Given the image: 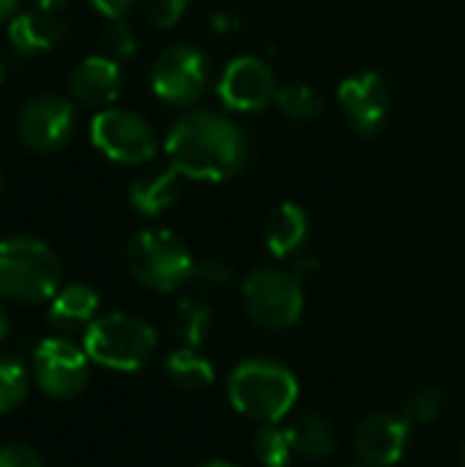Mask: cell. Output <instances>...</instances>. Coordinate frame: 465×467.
<instances>
[{
	"label": "cell",
	"mask_w": 465,
	"mask_h": 467,
	"mask_svg": "<svg viewBox=\"0 0 465 467\" xmlns=\"http://www.w3.org/2000/svg\"><path fill=\"white\" fill-rule=\"evenodd\" d=\"M164 153L170 167L184 178L222 183L247 167L252 145L244 129L230 118L208 109H192L173 123L164 140Z\"/></svg>",
	"instance_id": "obj_1"
},
{
	"label": "cell",
	"mask_w": 465,
	"mask_h": 467,
	"mask_svg": "<svg viewBox=\"0 0 465 467\" xmlns=\"http://www.w3.org/2000/svg\"><path fill=\"white\" fill-rule=\"evenodd\" d=\"M227 400L258 424H280L299 400V380L274 358H247L227 378Z\"/></svg>",
	"instance_id": "obj_2"
},
{
	"label": "cell",
	"mask_w": 465,
	"mask_h": 467,
	"mask_svg": "<svg viewBox=\"0 0 465 467\" xmlns=\"http://www.w3.org/2000/svg\"><path fill=\"white\" fill-rule=\"evenodd\" d=\"M60 279V257L44 241L27 235L0 241V298L16 304L52 301Z\"/></svg>",
	"instance_id": "obj_3"
},
{
	"label": "cell",
	"mask_w": 465,
	"mask_h": 467,
	"mask_svg": "<svg viewBox=\"0 0 465 467\" xmlns=\"http://www.w3.org/2000/svg\"><path fill=\"white\" fill-rule=\"evenodd\" d=\"M82 348L99 367L115 372H140L153 361L159 337L145 320L126 312H110L85 328Z\"/></svg>",
	"instance_id": "obj_4"
},
{
	"label": "cell",
	"mask_w": 465,
	"mask_h": 467,
	"mask_svg": "<svg viewBox=\"0 0 465 467\" xmlns=\"http://www.w3.org/2000/svg\"><path fill=\"white\" fill-rule=\"evenodd\" d=\"M126 265L140 285L159 293H173L192 279L195 257L175 233L148 227L129 241Z\"/></svg>",
	"instance_id": "obj_5"
},
{
	"label": "cell",
	"mask_w": 465,
	"mask_h": 467,
	"mask_svg": "<svg viewBox=\"0 0 465 467\" xmlns=\"http://www.w3.org/2000/svg\"><path fill=\"white\" fill-rule=\"evenodd\" d=\"M241 301L255 326L266 331L293 328L304 312V287L296 274L258 268L241 285Z\"/></svg>",
	"instance_id": "obj_6"
},
{
	"label": "cell",
	"mask_w": 465,
	"mask_h": 467,
	"mask_svg": "<svg viewBox=\"0 0 465 467\" xmlns=\"http://www.w3.org/2000/svg\"><path fill=\"white\" fill-rule=\"evenodd\" d=\"M90 140L110 161L126 167H140L156 153V134L151 123L123 107L99 109L90 120Z\"/></svg>",
	"instance_id": "obj_7"
},
{
	"label": "cell",
	"mask_w": 465,
	"mask_h": 467,
	"mask_svg": "<svg viewBox=\"0 0 465 467\" xmlns=\"http://www.w3.org/2000/svg\"><path fill=\"white\" fill-rule=\"evenodd\" d=\"M211 66L208 57L189 47L173 44L151 66V90L170 107H192L208 88Z\"/></svg>",
	"instance_id": "obj_8"
},
{
	"label": "cell",
	"mask_w": 465,
	"mask_h": 467,
	"mask_svg": "<svg viewBox=\"0 0 465 467\" xmlns=\"http://www.w3.org/2000/svg\"><path fill=\"white\" fill-rule=\"evenodd\" d=\"M85 348L63 337H47L33 348V372L38 389L52 400H74L85 391L90 375Z\"/></svg>",
	"instance_id": "obj_9"
},
{
	"label": "cell",
	"mask_w": 465,
	"mask_h": 467,
	"mask_svg": "<svg viewBox=\"0 0 465 467\" xmlns=\"http://www.w3.org/2000/svg\"><path fill=\"white\" fill-rule=\"evenodd\" d=\"M74 129H77L74 101L55 93H41L30 99L16 115V137L27 150L36 153L60 150L74 137Z\"/></svg>",
	"instance_id": "obj_10"
},
{
	"label": "cell",
	"mask_w": 465,
	"mask_h": 467,
	"mask_svg": "<svg viewBox=\"0 0 465 467\" xmlns=\"http://www.w3.org/2000/svg\"><path fill=\"white\" fill-rule=\"evenodd\" d=\"M277 93L280 85L271 66L255 55L233 57L217 82V96L227 109L236 112H258L269 107L277 99Z\"/></svg>",
	"instance_id": "obj_11"
},
{
	"label": "cell",
	"mask_w": 465,
	"mask_h": 467,
	"mask_svg": "<svg viewBox=\"0 0 465 467\" xmlns=\"http://www.w3.org/2000/svg\"><path fill=\"white\" fill-rule=\"evenodd\" d=\"M337 101L359 134L375 137L384 129L386 115H389L392 85L384 74L365 71V74H356V77H348L340 82Z\"/></svg>",
	"instance_id": "obj_12"
},
{
	"label": "cell",
	"mask_w": 465,
	"mask_h": 467,
	"mask_svg": "<svg viewBox=\"0 0 465 467\" xmlns=\"http://www.w3.org/2000/svg\"><path fill=\"white\" fill-rule=\"evenodd\" d=\"M411 438V424L397 413H370L354 435V449L367 467H395Z\"/></svg>",
	"instance_id": "obj_13"
},
{
	"label": "cell",
	"mask_w": 465,
	"mask_h": 467,
	"mask_svg": "<svg viewBox=\"0 0 465 467\" xmlns=\"http://www.w3.org/2000/svg\"><path fill=\"white\" fill-rule=\"evenodd\" d=\"M121 85H123L121 66H118V60H112L107 55L85 57L71 71V79H69L71 99L90 109H107L118 99Z\"/></svg>",
	"instance_id": "obj_14"
},
{
	"label": "cell",
	"mask_w": 465,
	"mask_h": 467,
	"mask_svg": "<svg viewBox=\"0 0 465 467\" xmlns=\"http://www.w3.org/2000/svg\"><path fill=\"white\" fill-rule=\"evenodd\" d=\"M5 25H8L5 36H8L11 52L19 60H33V57L49 52L66 36V22L60 19V14H49V11H38V8L22 11V14L11 16Z\"/></svg>",
	"instance_id": "obj_15"
},
{
	"label": "cell",
	"mask_w": 465,
	"mask_h": 467,
	"mask_svg": "<svg viewBox=\"0 0 465 467\" xmlns=\"http://www.w3.org/2000/svg\"><path fill=\"white\" fill-rule=\"evenodd\" d=\"M266 246L274 257H293L299 249H304L310 238V216L296 202L277 205L263 227Z\"/></svg>",
	"instance_id": "obj_16"
},
{
	"label": "cell",
	"mask_w": 465,
	"mask_h": 467,
	"mask_svg": "<svg viewBox=\"0 0 465 467\" xmlns=\"http://www.w3.org/2000/svg\"><path fill=\"white\" fill-rule=\"evenodd\" d=\"M181 178L184 175L175 167L151 170L132 183L129 200L143 216H159L167 208H173L175 200L181 197Z\"/></svg>",
	"instance_id": "obj_17"
},
{
	"label": "cell",
	"mask_w": 465,
	"mask_h": 467,
	"mask_svg": "<svg viewBox=\"0 0 465 467\" xmlns=\"http://www.w3.org/2000/svg\"><path fill=\"white\" fill-rule=\"evenodd\" d=\"M96 312H99V296L88 285L60 287L49 301V323L63 331L88 328L96 320Z\"/></svg>",
	"instance_id": "obj_18"
},
{
	"label": "cell",
	"mask_w": 465,
	"mask_h": 467,
	"mask_svg": "<svg viewBox=\"0 0 465 467\" xmlns=\"http://www.w3.org/2000/svg\"><path fill=\"white\" fill-rule=\"evenodd\" d=\"M164 375L184 394H203L217 380L214 364L197 348H181L170 353L164 361Z\"/></svg>",
	"instance_id": "obj_19"
},
{
	"label": "cell",
	"mask_w": 465,
	"mask_h": 467,
	"mask_svg": "<svg viewBox=\"0 0 465 467\" xmlns=\"http://www.w3.org/2000/svg\"><path fill=\"white\" fill-rule=\"evenodd\" d=\"M291 438L296 457L304 460H326L337 451V432L329 419L321 413H304L291 424Z\"/></svg>",
	"instance_id": "obj_20"
},
{
	"label": "cell",
	"mask_w": 465,
	"mask_h": 467,
	"mask_svg": "<svg viewBox=\"0 0 465 467\" xmlns=\"http://www.w3.org/2000/svg\"><path fill=\"white\" fill-rule=\"evenodd\" d=\"M214 328V312L200 296H186L173 309V331L184 348H197L208 339Z\"/></svg>",
	"instance_id": "obj_21"
},
{
	"label": "cell",
	"mask_w": 465,
	"mask_h": 467,
	"mask_svg": "<svg viewBox=\"0 0 465 467\" xmlns=\"http://www.w3.org/2000/svg\"><path fill=\"white\" fill-rule=\"evenodd\" d=\"M252 449L263 467H291L296 457L291 427H280V424H260Z\"/></svg>",
	"instance_id": "obj_22"
},
{
	"label": "cell",
	"mask_w": 465,
	"mask_h": 467,
	"mask_svg": "<svg viewBox=\"0 0 465 467\" xmlns=\"http://www.w3.org/2000/svg\"><path fill=\"white\" fill-rule=\"evenodd\" d=\"M274 104L280 107V112L291 120H299V123H307V120H315L321 112H323V99L321 93L307 85V82H291L285 88H280Z\"/></svg>",
	"instance_id": "obj_23"
},
{
	"label": "cell",
	"mask_w": 465,
	"mask_h": 467,
	"mask_svg": "<svg viewBox=\"0 0 465 467\" xmlns=\"http://www.w3.org/2000/svg\"><path fill=\"white\" fill-rule=\"evenodd\" d=\"M30 394V372L16 356H0V413L16 410Z\"/></svg>",
	"instance_id": "obj_24"
},
{
	"label": "cell",
	"mask_w": 465,
	"mask_h": 467,
	"mask_svg": "<svg viewBox=\"0 0 465 467\" xmlns=\"http://www.w3.org/2000/svg\"><path fill=\"white\" fill-rule=\"evenodd\" d=\"M444 410V394L433 386H419L408 394L406 405H403V419L411 427H430Z\"/></svg>",
	"instance_id": "obj_25"
},
{
	"label": "cell",
	"mask_w": 465,
	"mask_h": 467,
	"mask_svg": "<svg viewBox=\"0 0 465 467\" xmlns=\"http://www.w3.org/2000/svg\"><path fill=\"white\" fill-rule=\"evenodd\" d=\"M189 282L200 293H222L236 282V271L222 260H203V263H195Z\"/></svg>",
	"instance_id": "obj_26"
},
{
	"label": "cell",
	"mask_w": 465,
	"mask_h": 467,
	"mask_svg": "<svg viewBox=\"0 0 465 467\" xmlns=\"http://www.w3.org/2000/svg\"><path fill=\"white\" fill-rule=\"evenodd\" d=\"M101 49L112 60H129L137 52V36L123 19H110L101 33Z\"/></svg>",
	"instance_id": "obj_27"
},
{
	"label": "cell",
	"mask_w": 465,
	"mask_h": 467,
	"mask_svg": "<svg viewBox=\"0 0 465 467\" xmlns=\"http://www.w3.org/2000/svg\"><path fill=\"white\" fill-rule=\"evenodd\" d=\"M186 8H189V0H145V19L153 27L167 30L184 19Z\"/></svg>",
	"instance_id": "obj_28"
},
{
	"label": "cell",
	"mask_w": 465,
	"mask_h": 467,
	"mask_svg": "<svg viewBox=\"0 0 465 467\" xmlns=\"http://www.w3.org/2000/svg\"><path fill=\"white\" fill-rule=\"evenodd\" d=\"M0 467H44L41 457L25 443L0 446Z\"/></svg>",
	"instance_id": "obj_29"
},
{
	"label": "cell",
	"mask_w": 465,
	"mask_h": 467,
	"mask_svg": "<svg viewBox=\"0 0 465 467\" xmlns=\"http://www.w3.org/2000/svg\"><path fill=\"white\" fill-rule=\"evenodd\" d=\"M90 3L107 19H123L134 5V0H90Z\"/></svg>",
	"instance_id": "obj_30"
},
{
	"label": "cell",
	"mask_w": 465,
	"mask_h": 467,
	"mask_svg": "<svg viewBox=\"0 0 465 467\" xmlns=\"http://www.w3.org/2000/svg\"><path fill=\"white\" fill-rule=\"evenodd\" d=\"M318 271H321V260H318V257H301V260L296 263V271H293V274H296L299 279H307V276H315Z\"/></svg>",
	"instance_id": "obj_31"
},
{
	"label": "cell",
	"mask_w": 465,
	"mask_h": 467,
	"mask_svg": "<svg viewBox=\"0 0 465 467\" xmlns=\"http://www.w3.org/2000/svg\"><path fill=\"white\" fill-rule=\"evenodd\" d=\"M33 5L38 8V11H49V14H60L66 5H69V0H33Z\"/></svg>",
	"instance_id": "obj_32"
},
{
	"label": "cell",
	"mask_w": 465,
	"mask_h": 467,
	"mask_svg": "<svg viewBox=\"0 0 465 467\" xmlns=\"http://www.w3.org/2000/svg\"><path fill=\"white\" fill-rule=\"evenodd\" d=\"M19 0H0V22H8L11 16H16Z\"/></svg>",
	"instance_id": "obj_33"
},
{
	"label": "cell",
	"mask_w": 465,
	"mask_h": 467,
	"mask_svg": "<svg viewBox=\"0 0 465 467\" xmlns=\"http://www.w3.org/2000/svg\"><path fill=\"white\" fill-rule=\"evenodd\" d=\"M8 331H11V326H8V312H5L3 304H0V342L8 337Z\"/></svg>",
	"instance_id": "obj_34"
},
{
	"label": "cell",
	"mask_w": 465,
	"mask_h": 467,
	"mask_svg": "<svg viewBox=\"0 0 465 467\" xmlns=\"http://www.w3.org/2000/svg\"><path fill=\"white\" fill-rule=\"evenodd\" d=\"M197 467H238V465H233V462H225V460H211V462H203V465H197Z\"/></svg>",
	"instance_id": "obj_35"
},
{
	"label": "cell",
	"mask_w": 465,
	"mask_h": 467,
	"mask_svg": "<svg viewBox=\"0 0 465 467\" xmlns=\"http://www.w3.org/2000/svg\"><path fill=\"white\" fill-rule=\"evenodd\" d=\"M458 467H465V443L460 446V454H458Z\"/></svg>",
	"instance_id": "obj_36"
},
{
	"label": "cell",
	"mask_w": 465,
	"mask_h": 467,
	"mask_svg": "<svg viewBox=\"0 0 465 467\" xmlns=\"http://www.w3.org/2000/svg\"><path fill=\"white\" fill-rule=\"evenodd\" d=\"M3 79H5V66H3V60H0V85H3Z\"/></svg>",
	"instance_id": "obj_37"
},
{
	"label": "cell",
	"mask_w": 465,
	"mask_h": 467,
	"mask_svg": "<svg viewBox=\"0 0 465 467\" xmlns=\"http://www.w3.org/2000/svg\"><path fill=\"white\" fill-rule=\"evenodd\" d=\"M0 192H3V183H0Z\"/></svg>",
	"instance_id": "obj_38"
}]
</instances>
